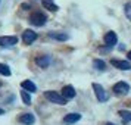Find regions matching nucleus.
<instances>
[{"label": "nucleus", "instance_id": "obj_14", "mask_svg": "<svg viewBox=\"0 0 131 125\" xmlns=\"http://www.w3.org/2000/svg\"><path fill=\"white\" fill-rule=\"evenodd\" d=\"M49 37L53 40H58V41H66L69 38V36L65 32H49Z\"/></svg>", "mask_w": 131, "mask_h": 125}, {"label": "nucleus", "instance_id": "obj_23", "mask_svg": "<svg viewBox=\"0 0 131 125\" xmlns=\"http://www.w3.org/2000/svg\"><path fill=\"white\" fill-rule=\"evenodd\" d=\"M105 125H113V124H111V122H107V124H105Z\"/></svg>", "mask_w": 131, "mask_h": 125}, {"label": "nucleus", "instance_id": "obj_2", "mask_svg": "<svg viewBox=\"0 0 131 125\" xmlns=\"http://www.w3.org/2000/svg\"><path fill=\"white\" fill-rule=\"evenodd\" d=\"M112 91L116 96H125V94H128V91H130V85L125 81H119V83H116L112 87Z\"/></svg>", "mask_w": 131, "mask_h": 125}, {"label": "nucleus", "instance_id": "obj_24", "mask_svg": "<svg viewBox=\"0 0 131 125\" xmlns=\"http://www.w3.org/2000/svg\"><path fill=\"white\" fill-rule=\"evenodd\" d=\"M0 85H2V84H0Z\"/></svg>", "mask_w": 131, "mask_h": 125}, {"label": "nucleus", "instance_id": "obj_19", "mask_svg": "<svg viewBox=\"0 0 131 125\" xmlns=\"http://www.w3.org/2000/svg\"><path fill=\"white\" fill-rule=\"evenodd\" d=\"M21 99H22V101H24L25 105H31L30 93H27V91H21Z\"/></svg>", "mask_w": 131, "mask_h": 125}, {"label": "nucleus", "instance_id": "obj_1", "mask_svg": "<svg viewBox=\"0 0 131 125\" xmlns=\"http://www.w3.org/2000/svg\"><path fill=\"white\" fill-rule=\"evenodd\" d=\"M44 97H46L47 100H50L52 103H56V105H62V106L66 105V100L58 93V91H52V90H50V91H46V93H44Z\"/></svg>", "mask_w": 131, "mask_h": 125}, {"label": "nucleus", "instance_id": "obj_6", "mask_svg": "<svg viewBox=\"0 0 131 125\" xmlns=\"http://www.w3.org/2000/svg\"><path fill=\"white\" fill-rule=\"evenodd\" d=\"M103 40H105V44H106V46L113 47V46L116 44V41H118V37H116V34H115L113 31H109V32H106V34H105Z\"/></svg>", "mask_w": 131, "mask_h": 125}, {"label": "nucleus", "instance_id": "obj_13", "mask_svg": "<svg viewBox=\"0 0 131 125\" xmlns=\"http://www.w3.org/2000/svg\"><path fill=\"white\" fill-rule=\"evenodd\" d=\"M50 62H52L50 56H40V58L36 59V63L40 66V68H47V66L50 65Z\"/></svg>", "mask_w": 131, "mask_h": 125}, {"label": "nucleus", "instance_id": "obj_7", "mask_svg": "<svg viewBox=\"0 0 131 125\" xmlns=\"http://www.w3.org/2000/svg\"><path fill=\"white\" fill-rule=\"evenodd\" d=\"M62 97L65 99V100H71L75 97V88L72 87V85H65L63 88H62Z\"/></svg>", "mask_w": 131, "mask_h": 125}, {"label": "nucleus", "instance_id": "obj_21", "mask_svg": "<svg viewBox=\"0 0 131 125\" xmlns=\"http://www.w3.org/2000/svg\"><path fill=\"white\" fill-rule=\"evenodd\" d=\"M0 115H5V110H3L2 107H0Z\"/></svg>", "mask_w": 131, "mask_h": 125}, {"label": "nucleus", "instance_id": "obj_3", "mask_svg": "<svg viewBox=\"0 0 131 125\" xmlns=\"http://www.w3.org/2000/svg\"><path fill=\"white\" fill-rule=\"evenodd\" d=\"M93 90H94V94H96V97H97V100H99V101H102V103H103V101H107L109 94L105 91V88L102 87L100 84L94 83V84H93Z\"/></svg>", "mask_w": 131, "mask_h": 125}, {"label": "nucleus", "instance_id": "obj_9", "mask_svg": "<svg viewBox=\"0 0 131 125\" xmlns=\"http://www.w3.org/2000/svg\"><path fill=\"white\" fill-rule=\"evenodd\" d=\"M21 87H22V88H24V91H27V93H36V91H37L36 84L32 83V81H30V79H25V81H22V83H21Z\"/></svg>", "mask_w": 131, "mask_h": 125}, {"label": "nucleus", "instance_id": "obj_20", "mask_svg": "<svg viewBox=\"0 0 131 125\" xmlns=\"http://www.w3.org/2000/svg\"><path fill=\"white\" fill-rule=\"evenodd\" d=\"M124 12H125V16L131 21V2L130 3H127V5L124 6Z\"/></svg>", "mask_w": 131, "mask_h": 125}, {"label": "nucleus", "instance_id": "obj_5", "mask_svg": "<svg viewBox=\"0 0 131 125\" xmlns=\"http://www.w3.org/2000/svg\"><path fill=\"white\" fill-rule=\"evenodd\" d=\"M111 65L115 66L116 69H121V71H130V69H131V63H130V62H127V60L112 59V60H111Z\"/></svg>", "mask_w": 131, "mask_h": 125}, {"label": "nucleus", "instance_id": "obj_8", "mask_svg": "<svg viewBox=\"0 0 131 125\" xmlns=\"http://www.w3.org/2000/svg\"><path fill=\"white\" fill-rule=\"evenodd\" d=\"M36 38H37V34L32 30H25L24 32H22V40H24L25 44H31Z\"/></svg>", "mask_w": 131, "mask_h": 125}, {"label": "nucleus", "instance_id": "obj_4", "mask_svg": "<svg viewBox=\"0 0 131 125\" xmlns=\"http://www.w3.org/2000/svg\"><path fill=\"white\" fill-rule=\"evenodd\" d=\"M46 21H47V18H46V15L41 12H36L32 13L30 16V22L32 25H36V27H41V25L46 24Z\"/></svg>", "mask_w": 131, "mask_h": 125}, {"label": "nucleus", "instance_id": "obj_18", "mask_svg": "<svg viewBox=\"0 0 131 125\" xmlns=\"http://www.w3.org/2000/svg\"><path fill=\"white\" fill-rule=\"evenodd\" d=\"M0 75H5V77L10 75V68L6 63H0Z\"/></svg>", "mask_w": 131, "mask_h": 125}, {"label": "nucleus", "instance_id": "obj_17", "mask_svg": "<svg viewBox=\"0 0 131 125\" xmlns=\"http://www.w3.org/2000/svg\"><path fill=\"white\" fill-rule=\"evenodd\" d=\"M93 66H94L97 71H105V69H106V63H105L103 60H100V59L93 60Z\"/></svg>", "mask_w": 131, "mask_h": 125}, {"label": "nucleus", "instance_id": "obj_11", "mask_svg": "<svg viewBox=\"0 0 131 125\" xmlns=\"http://www.w3.org/2000/svg\"><path fill=\"white\" fill-rule=\"evenodd\" d=\"M19 122H22V124H25V125H32L36 122V118H34L32 113H22V115L19 116Z\"/></svg>", "mask_w": 131, "mask_h": 125}, {"label": "nucleus", "instance_id": "obj_12", "mask_svg": "<svg viewBox=\"0 0 131 125\" xmlns=\"http://www.w3.org/2000/svg\"><path fill=\"white\" fill-rule=\"evenodd\" d=\"M80 119H81V115H80V113H68L65 118H63V122H65L66 125H71V124L78 122Z\"/></svg>", "mask_w": 131, "mask_h": 125}, {"label": "nucleus", "instance_id": "obj_16", "mask_svg": "<svg viewBox=\"0 0 131 125\" xmlns=\"http://www.w3.org/2000/svg\"><path fill=\"white\" fill-rule=\"evenodd\" d=\"M119 115H121V119H122L124 124L131 122V112H128V110H119Z\"/></svg>", "mask_w": 131, "mask_h": 125}, {"label": "nucleus", "instance_id": "obj_10", "mask_svg": "<svg viewBox=\"0 0 131 125\" xmlns=\"http://www.w3.org/2000/svg\"><path fill=\"white\" fill-rule=\"evenodd\" d=\"M18 43V38L15 36H7V37H0V46H13Z\"/></svg>", "mask_w": 131, "mask_h": 125}, {"label": "nucleus", "instance_id": "obj_15", "mask_svg": "<svg viewBox=\"0 0 131 125\" xmlns=\"http://www.w3.org/2000/svg\"><path fill=\"white\" fill-rule=\"evenodd\" d=\"M41 3H43V6L46 7V9L52 10V12H56V10L59 9V7H58V6L53 3V2H52V0H41Z\"/></svg>", "mask_w": 131, "mask_h": 125}, {"label": "nucleus", "instance_id": "obj_22", "mask_svg": "<svg viewBox=\"0 0 131 125\" xmlns=\"http://www.w3.org/2000/svg\"><path fill=\"white\" fill-rule=\"evenodd\" d=\"M128 59L131 60V50H130V52H128Z\"/></svg>", "mask_w": 131, "mask_h": 125}]
</instances>
